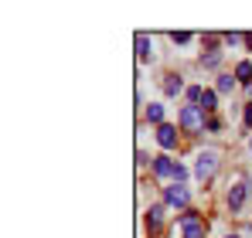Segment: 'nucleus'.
Segmentation results:
<instances>
[{
	"mask_svg": "<svg viewBox=\"0 0 252 238\" xmlns=\"http://www.w3.org/2000/svg\"><path fill=\"white\" fill-rule=\"evenodd\" d=\"M184 177H188V170H184V167H181V163H177V167H174V180H177V184H181V180H184Z\"/></svg>",
	"mask_w": 252,
	"mask_h": 238,
	"instance_id": "dca6fc26",
	"label": "nucleus"
},
{
	"mask_svg": "<svg viewBox=\"0 0 252 238\" xmlns=\"http://www.w3.org/2000/svg\"><path fill=\"white\" fill-rule=\"evenodd\" d=\"M154 170H157L160 177H174V163H170V157H157L154 160Z\"/></svg>",
	"mask_w": 252,
	"mask_h": 238,
	"instance_id": "6e6552de",
	"label": "nucleus"
},
{
	"mask_svg": "<svg viewBox=\"0 0 252 238\" xmlns=\"http://www.w3.org/2000/svg\"><path fill=\"white\" fill-rule=\"evenodd\" d=\"M228 238H239V235H228Z\"/></svg>",
	"mask_w": 252,
	"mask_h": 238,
	"instance_id": "aec40b11",
	"label": "nucleus"
},
{
	"mask_svg": "<svg viewBox=\"0 0 252 238\" xmlns=\"http://www.w3.org/2000/svg\"><path fill=\"white\" fill-rule=\"evenodd\" d=\"M246 191H249L246 184H235V187L228 191V208H232V211H239V208H242V201H246Z\"/></svg>",
	"mask_w": 252,
	"mask_h": 238,
	"instance_id": "423d86ee",
	"label": "nucleus"
},
{
	"mask_svg": "<svg viewBox=\"0 0 252 238\" xmlns=\"http://www.w3.org/2000/svg\"><path fill=\"white\" fill-rule=\"evenodd\" d=\"M232 89H235V79L232 75H221L218 79V92H232Z\"/></svg>",
	"mask_w": 252,
	"mask_h": 238,
	"instance_id": "4468645a",
	"label": "nucleus"
},
{
	"mask_svg": "<svg viewBox=\"0 0 252 238\" xmlns=\"http://www.w3.org/2000/svg\"><path fill=\"white\" fill-rule=\"evenodd\" d=\"M181 225H184V238H205V225H201V218L194 211H184Z\"/></svg>",
	"mask_w": 252,
	"mask_h": 238,
	"instance_id": "7ed1b4c3",
	"label": "nucleus"
},
{
	"mask_svg": "<svg viewBox=\"0 0 252 238\" xmlns=\"http://www.w3.org/2000/svg\"><path fill=\"white\" fill-rule=\"evenodd\" d=\"M157 143H160V147H164V150H170V147H174V143H177V129H174V126H167V122H164V126H160V129H157Z\"/></svg>",
	"mask_w": 252,
	"mask_h": 238,
	"instance_id": "20e7f679",
	"label": "nucleus"
},
{
	"mask_svg": "<svg viewBox=\"0 0 252 238\" xmlns=\"http://www.w3.org/2000/svg\"><path fill=\"white\" fill-rule=\"evenodd\" d=\"M246 122L252 126V106H246Z\"/></svg>",
	"mask_w": 252,
	"mask_h": 238,
	"instance_id": "a211bd4d",
	"label": "nucleus"
},
{
	"mask_svg": "<svg viewBox=\"0 0 252 238\" xmlns=\"http://www.w3.org/2000/svg\"><path fill=\"white\" fill-rule=\"evenodd\" d=\"M181 126H184L188 133H201V126H205L201 106H184V109H181Z\"/></svg>",
	"mask_w": 252,
	"mask_h": 238,
	"instance_id": "f03ea898",
	"label": "nucleus"
},
{
	"mask_svg": "<svg viewBox=\"0 0 252 238\" xmlns=\"http://www.w3.org/2000/svg\"><path fill=\"white\" fill-rule=\"evenodd\" d=\"M150 55H154V51H150V38L140 31V34H136V58H140V61H150Z\"/></svg>",
	"mask_w": 252,
	"mask_h": 238,
	"instance_id": "0eeeda50",
	"label": "nucleus"
},
{
	"mask_svg": "<svg viewBox=\"0 0 252 238\" xmlns=\"http://www.w3.org/2000/svg\"><path fill=\"white\" fill-rule=\"evenodd\" d=\"M147 119H150V122H160V119H164V106H147ZM160 126H164V122H160Z\"/></svg>",
	"mask_w": 252,
	"mask_h": 238,
	"instance_id": "f8f14e48",
	"label": "nucleus"
},
{
	"mask_svg": "<svg viewBox=\"0 0 252 238\" xmlns=\"http://www.w3.org/2000/svg\"><path fill=\"white\" fill-rule=\"evenodd\" d=\"M201 61H205L208 68H215V65L221 61V51H211V55H205V58H201Z\"/></svg>",
	"mask_w": 252,
	"mask_h": 238,
	"instance_id": "2eb2a0df",
	"label": "nucleus"
},
{
	"mask_svg": "<svg viewBox=\"0 0 252 238\" xmlns=\"http://www.w3.org/2000/svg\"><path fill=\"white\" fill-rule=\"evenodd\" d=\"M215 170H218V153H215V150H205V153H198L194 177H198V180H211V177H215Z\"/></svg>",
	"mask_w": 252,
	"mask_h": 238,
	"instance_id": "f257e3e1",
	"label": "nucleus"
},
{
	"mask_svg": "<svg viewBox=\"0 0 252 238\" xmlns=\"http://www.w3.org/2000/svg\"><path fill=\"white\" fill-rule=\"evenodd\" d=\"M147 221H150V228H160V221H164V204H154L150 214H147Z\"/></svg>",
	"mask_w": 252,
	"mask_h": 238,
	"instance_id": "1a4fd4ad",
	"label": "nucleus"
},
{
	"mask_svg": "<svg viewBox=\"0 0 252 238\" xmlns=\"http://www.w3.org/2000/svg\"><path fill=\"white\" fill-rule=\"evenodd\" d=\"M170 38H174V44H188V41H191V34H184V31H181V34H170Z\"/></svg>",
	"mask_w": 252,
	"mask_h": 238,
	"instance_id": "f3484780",
	"label": "nucleus"
},
{
	"mask_svg": "<svg viewBox=\"0 0 252 238\" xmlns=\"http://www.w3.org/2000/svg\"><path fill=\"white\" fill-rule=\"evenodd\" d=\"M164 89H167V95H177V92H181V79H177V75H167Z\"/></svg>",
	"mask_w": 252,
	"mask_h": 238,
	"instance_id": "ddd939ff",
	"label": "nucleus"
},
{
	"mask_svg": "<svg viewBox=\"0 0 252 238\" xmlns=\"http://www.w3.org/2000/svg\"><path fill=\"white\" fill-rule=\"evenodd\" d=\"M235 75H239V79H242V82H246V85H252V65H249V61H239V68H235Z\"/></svg>",
	"mask_w": 252,
	"mask_h": 238,
	"instance_id": "9b49d317",
	"label": "nucleus"
},
{
	"mask_svg": "<svg viewBox=\"0 0 252 238\" xmlns=\"http://www.w3.org/2000/svg\"><path fill=\"white\" fill-rule=\"evenodd\" d=\"M167 204H174V208H184V204H188V191H184L181 184L167 187Z\"/></svg>",
	"mask_w": 252,
	"mask_h": 238,
	"instance_id": "39448f33",
	"label": "nucleus"
},
{
	"mask_svg": "<svg viewBox=\"0 0 252 238\" xmlns=\"http://www.w3.org/2000/svg\"><path fill=\"white\" fill-rule=\"evenodd\" d=\"M201 109H205V113L218 109V95H215V92H201Z\"/></svg>",
	"mask_w": 252,
	"mask_h": 238,
	"instance_id": "9d476101",
	"label": "nucleus"
},
{
	"mask_svg": "<svg viewBox=\"0 0 252 238\" xmlns=\"http://www.w3.org/2000/svg\"><path fill=\"white\" fill-rule=\"evenodd\" d=\"M246 41H249V48H252V34H246Z\"/></svg>",
	"mask_w": 252,
	"mask_h": 238,
	"instance_id": "6ab92c4d",
	"label": "nucleus"
}]
</instances>
